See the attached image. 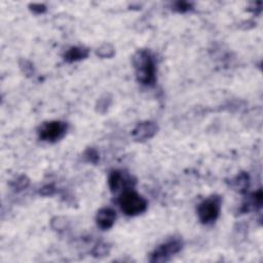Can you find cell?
Segmentation results:
<instances>
[{
    "label": "cell",
    "mask_w": 263,
    "mask_h": 263,
    "mask_svg": "<svg viewBox=\"0 0 263 263\" xmlns=\"http://www.w3.org/2000/svg\"><path fill=\"white\" fill-rule=\"evenodd\" d=\"M133 64L139 83L144 86H153L157 69L150 53L146 50H139L133 57Z\"/></svg>",
    "instance_id": "cell-1"
},
{
    "label": "cell",
    "mask_w": 263,
    "mask_h": 263,
    "mask_svg": "<svg viewBox=\"0 0 263 263\" xmlns=\"http://www.w3.org/2000/svg\"><path fill=\"white\" fill-rule=\"evenodd\" d=\"M262 199H263V195H262V190L259 189L258 192H256L255 193L251 194L245 203L242 206V212H250V211H255L257 209L261 208L262 206Z\"/></svg>",
    "instance_id": "cell-8"
},
{
    "label": "cell",
    "mask_w": 263,
    "mask_h": 263,
    "mask_svg": "<svg viewBox=\"0 0 263 263\" xmlns=\"http://www.w3.org/2000/svg\"><path fill=\"white\" fill-rule=\"evenodd\" d=\"M183 244L180 240H171L160 245L151 254L150 262H167L182 249Z\"/></svg>",
    "instance_id": "cell-5"
},
{
    "label": "cell",
    "mask_w": 263,
    "mask_h": 263,
    "mask_svg": "<svg viewBox=\"0 0 263 263\" xmlns=\"http://www.w3.org/2000/svg\"><path fill=\"white\" fill-rule=\"evenodd\" d=\"M85 158L88 161L92 162V164H96V162L99 160V154L94 148H88L85 152Z\"/></svg>",
    "instance_id": "cell-13"
},
{
    "label": "cell",
    "mask_w": 263,
    "mask_h": 263,
    "mask_svg": "<svg viewBox=\"0 0 263 263\" xmlns=\"http://www.w3.org/2000/svg\"><path fill=\"white\" fill-rule=\"evenodd\" d=\"M231 187L240 193H246L250 185V178L247 173H240L237 177L233 178L230 182Z\"/></svg>",
    "instance_id": "cell-9"
},
{
    "label": "cell",
    "mask_w": 263,
    "mask_h": 263,
    "mask_svg": "<svg viewBox=\"0 0 263 263\" xmlns=\"http://www.w3.org/2000/svg\"><path fill=\"white\" fill-rule=\"evenodd\" d=\"M68 129L66 123L53 121L44 123L38 130L39 138L47 142H56L64 137Z\"/></svg>",
    "instance_id": "cell-4"
},
{
    "label": "cell",
    "mask_w": 263,
    "mask_h": 263,
    "mask_svg": "<svg viewBox=\"0 0 263 263\" xmlns=\"http://www.w3.org/2000/svg\"><path fill=\"white\" fill-rule=\"evenodd\" d=\"M53 193H55V188L53 185H47L40 190V194L42 195H53Z\"/></svg>",
    "instance_id": "cell-17"
},
{
    "label": "cell",
    "mask_w": 263,
    "mask_h": 263,
    "mask_svg": "<svg viewBox=\"0 0 263 263\" xmlns=\"http://www.w3.org/2000/svg\"><path fill=\"white\" fill-rule=\"evenodd\" d=\"M221 210V198L217 195L211 196L203 203L199 204L197 208L198 218L204 224H210L217 220Z\"/></svg>",
    "instance_id": "cell-3"
},
{
    "label": "cell",
    "mask_w": 263,
    "mask_h": 263,
    "mask_svg": "<svg viewBox=\"0 0 263 263\" xmlns=\"http://www.w3.org/2000/svg\"><path fill=\"white\" fill-rule=\"evenodd\" d=\"M128 182V179L124 177L123 172L121 171H113L108 178V184L111 189L112 193H116L123 184Z\"/></svg>",
    "instance_id": "cell-10"
},
{
    "label": "cell",
    "mask_w": 263,
    "mask_h": 263,
    "mask_svg": "<svg viewBox=\"0 0 263 263\" xmlns=\"http://www.w3.org/2000/svg\"><path fill=\"white\" fill-rule=\"evenodd\" d=\"M88 56V50L86 48H81V47H73L69 49L66 53L64 55L65 61L72 63V62H76L79 60L86 59Z\"/></svg>",
    "instance_id": "cell-11"
},
{
    "label": "cell",
    "mask_w": 263,
    "mask_h": 263,
    "mask_svg": "<svg viewBox=\"0 0 263 263\" xmlns=\"http://www.w3.org/2000/svg\"><path fill=\"white\" fill-rule=\"evenodd\" d=\"M116 220V212L111 208H102L99 210L96 221L98 226L101 229H109L111 228Z\"/></svg>",
    "instance_id": "cell-7"
},
{
    "label": "cell",
    "mask_w": 263,
    "mask_h": 263,
    "mask_svg": "<svg viewBox=\"0 0 263 263\" xmlns=\"http://www.w3.org/2000/svg\"><path fill=\"white\" fill-rule=\"evenodd\" d=\"M97 55L102 58H110L114 55V49L111 44L105 43L98 49Z\"/></svg>",
    "instance_id": "cell-12"
},
{
    "label": "cell",
    "mask_w": 263,
    "mask_h": 263,
    "mask_svg": "<svg viewBox=\"0 0 263 263\" xmlns=\"http://www.w3.org/2000/svg\"><path fill=\"white\" fill-rule=\"evenodd\" d=\"M30 10L35 14H43L45 11H47V7H45L44 4H41V3H33V4H30Z\"/></svg>",
    "instance_id": "cell-16"
},
{
    "label": "cell",
    "mask_w": 263,
    "mask_h": 263,
    "mask_svg": "<svg viewBox=\"0 0 263 263\" xmlns=\"http://www.w3.org/2000/svg\"><path fill=\"white\" fill-rule=\"evenodd\" d=\"M119 205L122 211L129 216L142 214L147 209L146 199L130 188L125 189L121 194L119 197Z\"/></svg>",
    "instance_id": "cell-2"
},
{
    "label": "cell",
    "mask_w": 263,
    "mask_h": 263,
    "mask_svg": "<svg viewBox=\"0 0 263 263\" xmlns=\"http://www.w3.org/2000/svg\"><path fill=\"white\" fill-rule=\"evenodd\" d=\"M29 185V180L27 179L25 176H22L18 178L16 182H14V188L18 190H22Z\"/></svg>",
    "instance_id": "cell-15"
},
{
    "label": "cell",
    "mask_w": 263,
    "mask_h": 263,
    "mask_svg": "<svg viewBox=\"0 0 263 263\" xmlns=\"http://www.w3.org/2000/svg\"><path fill=\"white\" fill-rule=\"evenodd\" d=\"M158 125L152 122H143L136 125V128L132 132L133 138L138 141L143 142L152 138L158 133Z\"/></svg>",
    "instance_id": "cell-6"
},
{
    "label": "cell",
    "mask_w": 263,
    "mask_h": 263,
    "mask_svg": "<svg viewBox=\"0 0 263 263\" xmlns=\"http://www.w3.org/2000/svg\"><path fill=\"white\" fill-rule=\"evenodd\" d=\"M174 10L179 13H186L192 10V3H188L185 1H178L174 4Z\"/></svg>",
    "instance_id": "cell-14"
}]
</instances>
